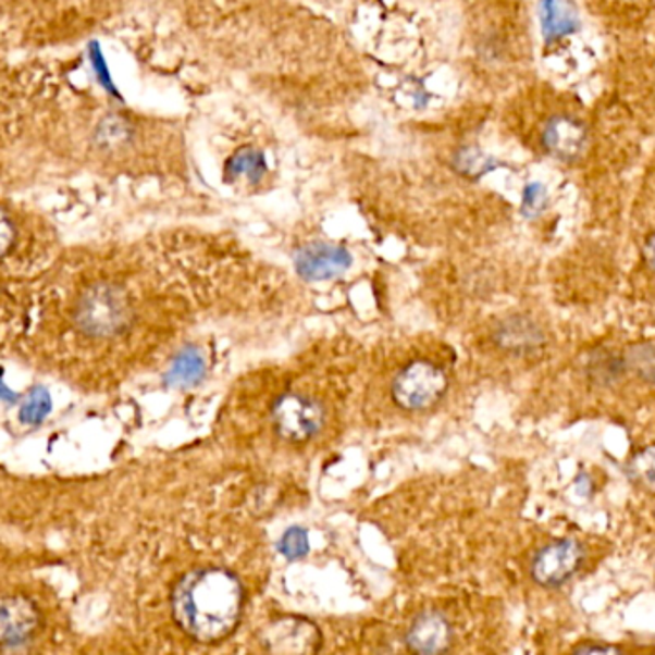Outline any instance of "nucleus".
Segmentation results:
<instances>
[{
	"instance_id": "obj_6",
	"label": "nucleus",
	"mask_w": 655,
	"mask_h": 655,
	"mask_svg": "<svg viewBox=\"0 0 655 655\" xmlns=\"http://www.w3.org/2000/svg\"><path fill=\"white\" fill-rule=\"evenodd\" d=\"M37 604L22 594L0 596V646H17L39 631Z\"/></svg>"
},
{
	"instance_id": "obj_11",
	"label": "nucleus",
	"mask_w": 655,
	"mask_h": 655,
	"mask_svg": "<svg viewBox=\"0 0 655 655\" xmlns=\"http://www.w3.org/2000/svg\"><path fill=\"white\" fill-rule=\"evenodd\" d=\"M206 374V359L200 349L186 347L184 351L176 355L173 364L165 374V384L171 387H188L198 384Z\"/></svg>"
},
{
	"instance_id": "obj_5",
	"label": "nucleus",
	"mask_w": 655,
	"mask_h": 655,
	"mask_svg": "<svg viewBox=\"0 0 655 655\" xmlns=\"http://www.w3.org/2000/svg\"><path fill=\"white\" fill-rule=\"evenodd\" d=\"M583 559V544L576 539H559L536 552L531 561V577L536 584L554 589L576 576Z\"/></svg>"
},
{
	"instance_id": "obj_4",
	"label": "nucleus",
	"mask_w": 655,
	"mask_h": 655,
	"mask_svg": "<svg viewBox=\"0 0 655 655\" xmlns=\"http://www.w3.org/2000/svg\"><path fill=\"white\" fill-rule=\"evenodd\" d=\"M271 415L276 433L292 443L311 441L326 422L324 405L304 393H286L276 405H272Z\"/></svg>"
},
{
	"instance_id": "obj_14",
	"label": "nucleus",
	"mask_w": 655,
	"mask_h": 655,
	"mask_svg": "<svg viewBox=\"0 0 655 655\" xmlns=\"http://www.w3.org/2000/svg\"><path fill=\"white\" fill-rule=\"evenodd\" d=\"M226 175L232 176V178L248 176L249 181L257 183L264 175L263 156L254 152V150H244V152L236 153L226 165Z\"/></svg>"
},
{
	"instance_id": "obj_23",
	"label": "nucleus",
	"mask_w": 655,
	"mask_h": 655,
	"mask_svg": "<svg viewBox=\"0 0 655 655\" xmlns=\"http://www.w3.org/2000/svg\"><path fill=\"white\" fill-rule=\"evenodd\" d=\"M642 254H644V261H646L647 267L655 271V231L647 236L646 242H644V249H642Z\"/></svg>"
},
{
	"instance_id": "obj_13",
	"label": "nucleus",
	"mask_w": 655,
	"mask_h": 655,
	"mask_svg": "<svg viewBox=\"0 0 655 655\" xmlns=\"http://www.w3.org/2000/svg\"><path fill=\"white\" fill-rule=\"evenodd\" d=\"M625 367L631 368L632 372L642 380L655 382V345H632L625 355Z\"/></svg>"
},
{
	"instance_id": "obj_2",
	"label": "nucleus",
	"mask_w": 655,
	"mask_h": 655,
	"mask_svg": "<svg viewBox=\"0 0 655 655\" xmlns=\"http://www.w3.org/2000/svg\"><path fill=\"white\" fill-rule=\"evenodd\" d=\"M133 319L135 311L127 292L108 282L90 286L73 311V322L81 334L95 339L120 336L127 332Z\"/></svg>"
},
{
	"instance_id": "obj_18",
	"label": "nucleus",
	"mask_w": 655,
	"mask_h": 655,
	"mask_svg": "<svg viewBox=\"0 0 655 655\" xmlns=\"http://www.w3.org/2000/svg\"><path fill=\"white\" fill-rule=\"evenodd\" d=\"M279 551L284 558L301 559L309 554V535L304 528H289L280 539Z\"/></svg>"
},
{
	"instance_id": "obj_3",
	"label": "nucleus",
	"mask_w": 655,
	"mask_h": 655,
	"mask_svg": "<svg viewBox=\"0 0 655 655\" xmlns=\"http://www.w3.org/2000/svg\"><path fill=\"white\" fill-rule=\"evenodd\" d=\"M447 390L445 368L430 359H415L393 376L392 399L403 410L420 412L437 405Z\"/></svg>"
},
{
	"instance_id": "obj_20",
	"label": "nucleus",
	"mask_w": 655,
	"mask_h": 655,
	"mask_svg": "<svg viewBox=\"0 0 655 655\" xmlns=\"http://www.w3.org/2000/svg\"><path fill=\"white\" fill-rule=\"evenodd\" d=\"M16 244V226L12 219L7 215V211L0 209V261L9 256Z\"/></svg>"
},
{
	"instance_id": "obj_22",
	"label": "nucleus",
	"mask_w": 655,
	"mask_h": 655,
	"mask_svg": "<svg viewBox=\"0 0 655 655\" xmlns=\"http://www.w3.org/2000/svg\"><path fill=\"white\" fill-rule=\"evenodd\" d=\"M571 655H627L623 647L609 646V644H583V646L573 650Z\"/></svg>"
},
{
	"instance_id": "obj_24",
	"label": "nucleus",
	"mask_w": 655,
	"mask_h": 655,
	"mask_svg": "<svg viewBox=\"0 0 655 655\" xmlns=\"http://www.w3.org/2000/svg\"><path fill=\"white\" fill-rule=\"evenodd\" d=\"M17 399H20V395L12 392L9 385L2 382V376H0V400H4V403H17Z\"/></svg>"
},
{
	"instance_id": "obj_12",
	"label": "nucleus",
	"mask_w": 655,
	"mask_h": 655,
	"mask_svg": "<svg viewBox=\"0 0 655 655\" xmlns=\"http://www.w3.org/2000/svg\"><path fill=\"white\" fill-rule=\"evenodd\" d=\"M50 410H52V397L49 390L42 385H35L27 395V400L20 407V420L24 424L37 425L45 422Z\"/></svg>"
},
{
	"instance_id": "obj_8",
	"label": "nucleus",
	"mask_w": 655,
	"mask_h": 655,
	"mask_svg": "<svg viewBox=\"0 0 655 655\" xmlns=\"http://www.w3.org/2000/svg\"><path fill=\"white\" fill-rule=\"evenodd\" d=\"M407 646L415 655H445L453 646V629L440 611H424L407 631Z\"/></svg>"
},
{
	"instance_id": "obj_16",
	"label": "nucleus",
	"mask_w": 655,
	"mask_h": 655,
	"mask_svg": "<svg viewBox=\"0 0 655 655\" xmlns=\"http://www.w3.org/2000/svg\"><path fill=\"white\" fill-rule=\"evenodd\" d=\"M623 372V362L609 353L600 351L594 355L589 364L591 374L598 384H614Z\"/></svg>"
},
{
	"instance_id": "obj_9",
	"label": "nucleus",
	"mask_w": 655,
	"mask_h": 655,
	"mask_svg": "<svg viewBox=\"0 0 655 655\" xmlns=\"http://www.w3.org/2000/svg\"><path fill=\"white\" fill-rule=\"evenodd\" d=\"M349 264H351L349 251L328 244H312L299 249L296 256L297 274L309 282L336 279L349 269Z\"/></svg>"
},
{
	"instance_id": "obj_15",
	"label": "nucleus",
	"mask_w": 655,
	"mask_h": 655,
	"mask_svg": "<svg viewBox=\"0 0 655 655\" xmlns=\"http://www.w3.org/2000/svg\"><path fill=\"white\" fill-rule=\"evenodd\" d=\"M131 138V125L120 115L106 118L97 128V143L104 148H118Z\"/></svg>"
},
{
	"instance_id": "obj_1",
	"label": "nucleus",
	"mask_w": 655,
	"mask_h": 655,
	"mask_svg": "<svg viewBox=\"0 0 655 655\" xmlns=\"http://www.w3.org/2000/svg\"><path fill=\"white\" fill-rule=\"evenodd\" d=\"M246 591L240 579L224 568L188 571L173 589L171 607L178 629L201 644L228 639L240 625Z\"/></svg>"
},
{
	"instance_id": "obj_10",
	"label": "nucleus",
	"mask_w": 655,
	"mask_h": 655,
	"mask_svg": "<svg viewBox=\"0 0 655 655\" xmlns=\"http://www.w3.org/2000/svg\"><path fill=\"white\" fill-rule=\"evenodd\" d=\"M543 342V330L536 326L533 320L526 319V317L506 319L496 330V344L506 351H533L536 347H541Z\"/></svg>"
},
{
	"instance_id": "obj_21",
	"label": "nucleus",
	"mask_w": 655,
	"mask_h": 655,
	"mask_svg": "<svg viewBox=\"0 0 655 655\" xmlns=\"http://www.w3.org/2000/svg\"><path fill=\"white\" fill-rule=\"evenodd\" d=\"M544 200H546V194H544L543 186L531 184L523 194V213L526 215H536L544 208Z\"/></svg>"
},
{
	"instance_id": "obj_17",
	"label": "nucleus",
	"mask_w": 655,
	"mask_h": 655,
	"mask_svg": "<svg viewBox=\"0 0 655 655\" xmlns=\"http://www.w3.org/2000/svg\"><path fill=\"white\" fill-rule=\"evenodd\" d=\"M631 475L639 485L655 493V445L642 448L639 455L632 458Z\"/></svg>"
},
{
	"instance_id": "obj_19",
	"label": "nucleus",
	"mask_w": 655,
	"mask_h": 655,
	"mask_svg": "<svg viewBox=\"0 0 655 655\" xmlns=\"http://www.w3.org/2000/svg\"><path fill=\"white\" fill-rule=\"evenodd\" d=\"M88 58H90V64L95 67V72H97V77L100 79V83H102L112 95H118V92H115V87H113L110 72H108L104 57H102V50L98 47V42H90V47H88Z\"/></svg>"
},
{
	"instance_id": "obj_7",
	"label": "nucleus",
	"mask_w": 655,
	"mask_h": 655,
	"mask_svg": "<svg viewBox=\"0 0 655 655\" xmlns=\"http://www.w3.org/2000/svg\"><path fill=\"white\" fill-rule=\"evenodd\" d=\"M543 146L546 152L559 161H576L589 148V131L584 123L559 113L546 121L543 128Z\"/></svg>"
}]
</instances>
